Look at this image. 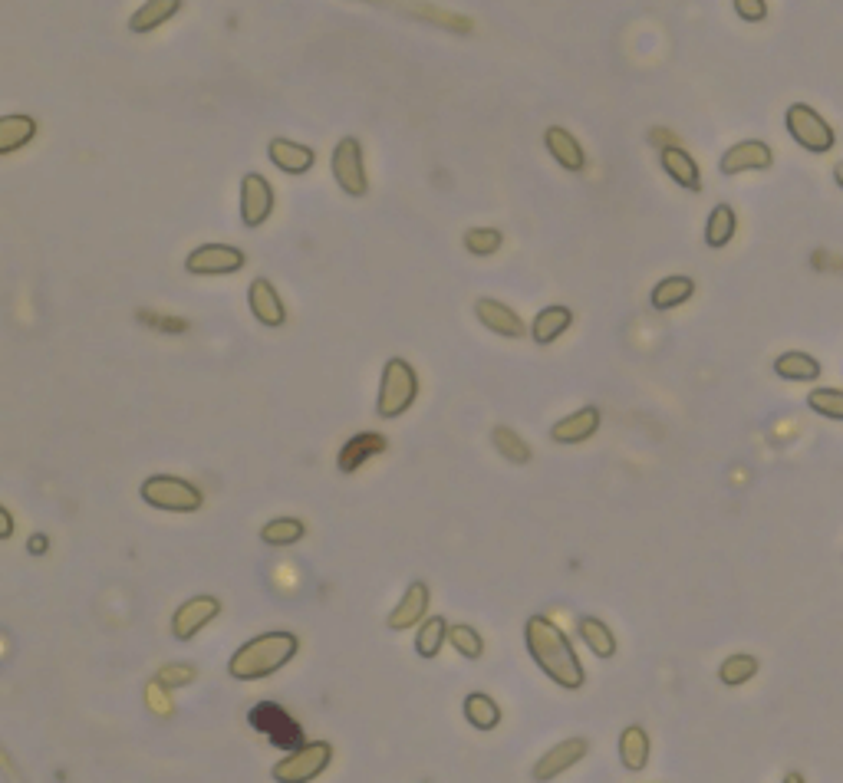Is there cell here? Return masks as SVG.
<instances>
[{
    "mask_svg": "<svg viewBox=\"0 0 843 783\" xmlns=\"http://www.w3.org/2000/svg\"><path fill=\"white\" fill-rule=\"evenodd\" d=\"M784 129H788L797 149L811 155H830L837 145L834 126L814 106H807V102H791L788 112H784Z\"/></svg>",
    "mask_w": 843,
    "mask_h": 783,
    "instance_id": "obj_5",
    "label": "cell"
},
{
    "mask_svg": "<svg viewBox=\"0 0 843 783\" xmlns=\"http://www.w3.org/2000/svg\"><path fill=\"white\" fill-rule=\"evenodd\" d=\"M195 665H185V662H168L162 665L159 672H155V682L165 685V688H185L195 682Z\"/></svg>",
    "mask_w": 843,
    "mask_h": 783,
    "instance_id": "obj_38",
    "label": "cell"
},
{
    "mask_svg": "<svg viewBox=\"0 0 843 783\" xmlns=\"http://www.w3.org/2000/svg\"><path fill=\"white\" fill-rule=\"evenodd\" d=\"M738 20H745V24H761V20H768V0H732Z\"/></svg>",
    "mask_w": 843,
    "mask_h": 783,
    "instance_id": "obj_39",
    "label": "cell"
},
{
    "mask_svg": "<svg viewBox=\"0 0 843 783\" xmlns=\"http://www.w3.org/2000/svg\"><path fill=\"white\" fill-rule=\"evenodd\" d=\"M333 764V744L330 741H307L297 751H290L287 757H280L271 777L277 783H310L317 780L323 770Z\"/></svg>",
    "mask_w": 843,
    "mask_h": 783,
    "instance_id": "obj_6",
    "label": "cell"
},
{
    "mask_svg": "<svg viewBox=\"0 0 843 783\" xmlns=\"http://www.w3.org/2000/svg\"><path fill=\"white\" fill-rule=\"evenodd\" d=\"M274 214V188L261 172H247L241 178V221L244 228H261Z\"/></svg>",
    "mask_w": 843,
    "mask_h": 783,
    "instance_id": "obj_13",
    "label": "cell"
},
{
    "mask_svg": "<svg viewBox=\"0 0 843 783\" xmlns=\"http://www.w3.org/2000/svg\"><path fill=\"white\" fill-rule=\"evenodd\" d=\"M445 642H448V622L442 616L422 619V626L415 629V652L422 658H438Z\"/></svg>",
    "mask_w": 843,
    "mask_h": 783,
    "instance_id": "obj_33",
    "label": "cell"
},
{
    "mask_svg": "<svg viewBox=\"0 0 843 783\" xmlns=\"http://www.w3.org/2000/svg\"><path fill=\"white\" fill-rule=\"evenodd\" d=\"M475 316H478L481 326L491 329V333L501 336V339H524L527 336V323L511 310L508 303H501L494 297L475 300Z\"/></svg>",
    "mask_w": 843,
    "mask_h": 783,
    "instance_id": "obj_16",
    "label": "cell"
},
{
    "mask_svg": "<svg viewBox=\"0 0 843 783\" xmlns=\"http://www.w3.org/2000/svg\"><path fill=\"white\" fill-rule=\"evenodd\" d=\"M735 234H738V214L732 204H715L712 214H708V221H705V244L712 247V251H722V247H728L735 241Z\"/></svg>",
    "mask_w": 843,
    "mask_h": 783,
    "instance_id": "obj_27",
    "label": "cell"
},
{
    "mask_svg": "<svg viewBox=\"0 0 843 783\" xmlns=\"http://www.w3.org/2000/svg\"><path fill=\"white\" fill-rule=\"evenodd\" d=\"M303 533H307V527H303L300 517H274L261 527V540L267 547L280 550V547H294V543H300Z\"/></svg>",
    "mask_w": 843,
    "mask_h": 783,
    "instance_id": "obj_32",
    "label": "cell"
},
{
    "mask_svg": "<svg viewBox=\"0 0 843 783\" xmlns=\"http://www.w3.org/2000/svg\"><path fill=\"white\" fill-rule=\"evenodd\" d=\"M600 422H603L600 408L583 405L577 412L557 418V422L550 425V441H554V445H583V441H590L600 431Z\"/></svg>",
    "mask_w": 843,
    "mask_h": 783,
    "instance_id": "obj_14",
    "label": "cell"
},
{
    "mask_svg": "<svg viewBox=\"0 0 843 783\" xmlns=\"http://www.w3.org/2000/svg\"><path fill=\"white\" fill-rule=\"evenodd\" d=\"M587 751H590V741H587V737H567V741L554 744L550 751H544L541 757H537L531 777H534L537 783L557 780L560 774H567L570 767H577L580 760L587 757Z\"/></svg>",
    "mask_w": 843,
    "mask_h": 783,
    "instance_id": "obj_11",
    "label": "cell"
},
{
    "mask_svg": "<svg viewBox=\"0 0 843 783\" xmlns=\"http://www.w3.org/2000/svg\"><path fill=\"white\" fill-rule=\"evenodd\" d=\"M389 448V441L386 435H379V431H359V435H353L346 445L340 448V458H336V468H340L343 474H356L369 458H376L382 455V451Z\"/></svg>",
    "mask_w": 843,
    "mask_h": 783,
    "instance_id": "obj_20",
    "label": "cell"
},
{
    "mask_svg": "<svg viewBox=\"0 0 843 783\" xmlns=\"http://www.w3.org/2000/svg\"><path fill=\"white\" fill-rule=\"evenodd\" d=\"M165 691H168V688H165V685H159V682H155V678H152V682H149V688H145V701H149L152 714H162V718H168V714H172V708H175L172 701H168V695H165Z\"/></svg>",
    "mask_w": 843,
    "mask_h": 783,
    "instance_id": "obj_40",
    "label": "cell"
},
{
    "mask_svg": "<svg viewBox=\"0 0 843 783\" xmlns=\"http://www.w3.org/2000/svg\"><path fill=\"white\" fill-rule=\"evenodd\" d=\"M462 711H465V721L471 724L475 731H494L501 724V705L494 701L485 691H471L462 701Z\"/></svg>",
    "mask_w": 843,
    "mask_h": 783,
    "instance_id": "obj_29",
    "label": "cell"
},
{
    "mask_svg": "<svg viewBox=\"0 0 843 783\" xmlns=\"http://www.w3.org/2000/svg\"><path fill=\"white\" fill-rule=\"evenodd\" d=\"M491 441H494V448H498V455L504 461H511V464H527V461H531V445H527V441L517 435L514 428L498 425V428L491 431Z\"/></svg>",
    "mask_w": 843,
    "mask_h": 783,
    "instance_id": "obj_35",
    "label": "cell"
},
{
    "mask_svg": "<svg viewBox=\"0 0 843 783\" xmlns=\"http://www.w3.org/2000/svg\"><path fill=\"white\" fill-rule=\"evenodd\" d=\"M139 497L149 507L168 510V514H195V510L205 507L201 487H195L185 478H175V474H152V478H145L139 487Z\"/></svg>",
    "mask_w": 843,
    "mask_h": 783,
    "instance_id": "obj_4",
    "label": "cell"
},
{
    "mask_svg": "<svg viewBox=\"0 0 843 783\" xmlns=\"http://www.w3.org/2000/svg\"><path fill=\"white\" fill-rule=\"evenodd\" d=\"M43 547H47V537H43V533H40V537H33V540H30V553H33V556L47 553V550H43Z\"/></svg>",
    "mask_w": 843,
    "mask_h": 783,
    "instance_id": "obj_43",
    "label": "cell"
},
{
    "mask_svg": "<svg viewBox=\"0 0 843 783\" xmlns=\"http://www.w3.org/2000/svg\"><path fill=\"white\" fill-rule=\"evenodd\" d=\"M37 139V119L14 112V116H0V155H14Z\"/></svg>",
    "mask_w": 843,
    "mask_h": 783,
    "instance_id": "obj_25",
    "label": "cell"
},
{
    "mask_svg": "<svg viewBox=\"0 0 843 783\" xmlns=\"http://www.w3.org/2000/svg\"><path fill=\"white\" fill-rule=\"evenodd\" d=\"M807 408L814 415L827 418V422H843V389H830V385H814L807 392Z\"/></svg>",
    "mask_w": 843,
    "mask_h": 783,
    "instance_id": "obj_34",
    "label": "cell"
},
{
    "mask_svg": "<svg viewBox=\"0 0 843 783\" xmlns=\"http://www.w3.org/2000/svg\"><path fill=\"white\" fill-rule=\"evenodd\" d=\"M300 649V639L294 632H264L254 635L251 642H244L238 652L228 658V675L234 682H261L271 678L284 665L294 662V655Z\"/></svg>",
    "mask_w": 843,
    "mask_h": 783,
    "instance_id": "obj_2",
    "label": "cell"
},
{
    "mask_svg": "<svg viewBox=\"0 0 843 783\" xmlns=\"http://www.w3.org/2000/svg\"><path fill=\"white\" fill-rule=\"evenodd\" d=\"M524 645L534 665L554 682L557 688L580 691L587 685V672L580 665V655L573 652L567 632L547 616H531L524 622Z\"/></svg>",
    "mask_w": 843,
    "mask_h": 783,
    "instance_id": "obj_1",
    "label": "cell"
},
{
    "mask_svg": "<svg viewBox=\"0 0 843 783\" xmlns=\"http://www.w3.org/2000/svg\"><path fill=\"white\" fill-rule=\"evenodd\" d=\"M218 612H221V599L218 596H191V599H185V603L175 609L172 635H175L178 642L195 639L201 629L211 626V622L218 619Z\"/></svg>",
    "mask_w": 843,
    "mask_h": 783,
    "instance_id": "obj_12",
    "label": "cell"
},
{
    "mask_svg": "<svg viewBox=\"0 0 843 783\" xmlns=\"http://www.w3.org/2000/svg\"><path fill=\"white\" fill-rule=\"evenodd\" d=\"M695 297V280L685 277V274H672V277H662L653 293H649V306H653L656 313H669L676 310V306L689 303Z\"/></svg>",
    "mask_w": 843,
    "mask_h": 783,
    "instance_id": "obj_24",
    "label": "cell"
},
{
    "mask_svg": "<svg viewBox=\"0 0 843 783\" xmlns=\"http://www.w3.org/2000/svg\"><path fill=\"white\" fill-rule=\"evenodd\" d=\"M10 537H14V514H10V507H0V540Z\"/></svg>",
    "mask_w": 843,
    "mask_h": 783,
    "instance_id": "obj_42",
    "label": "cell"
},
{
    "mask_svg": "<svg viewBox=\"0 0 843 783\" xmlns=\"http://www.w3.org/2000/svg\"><path fill=\"white\" fill-rule=\"evenodd\" d=\"M781 783H807V780H804L801 770H788V774H784V780H781Z\"/></svg>",
    "mask_w": 843,
    "mask_h": 783,
    "instance_id": "obj_44",
    "label": "cell"
},
{
    "mask_svg": "<svg viewBox=\"0 0 843 783\" xmlns=\"http://www.w3.org/2000/svg\"><path fill=\"white\" fill-rule=\"evenodd\" d=\"M429 583H422V580H415L409 583V589L402 593V599L396 603V609L389 612V619H386V626L392 632H406V629H415V626H422V619H425V609H429Z\"/></svg>",
    "mask_w": 843,
    "mask_h": 783,
    "instance_id": "obj_17",
    "label": "cell"
},
{
    "mask_svg": "<svg viewBox=\"0 0 843 783\" xmlns=\"http://www.w3.org/2000/svg\"><path fill=\"white\" fill-rule=\"evenodd\" d=\"M142 320H145V323H152V326H162V329H175V333H185V329H188V323H185V320H168V316H159V320H155V316L142 313Z\"/></svg>",
    "mask_w": 843,
    "mask_h": 783,
    "instance_id": "obj_41",
    "label": "cell"
},
{
    "mask_svg": "<svg viewBox=\"0 0 843 783\" xmlns=\"http://www.w3.org/2000/svg\"><path fill=\"white\" fill-rule=\"evenodd\" d=\"M758 655H751V652H735V655H728L722 665H718V682H722L725 688H741V685H748L751 678L758 675Z\"/></svg>",
    "mask_w": 843,
    "mask_h": 783,
    "instance_id": "obj_31",
    "label": "cell"
},
{
    "mask_svg": "<svg viewBox=\"0 0 843 783\" xmlns=\"http://www.w3.org/2000/svg\"><path fill=\"white\" fill-rule=\"evenodd\" d=\"M834 181L843 188V162H837V165H834Z\"/></svg>",
    "mask_w": 843,
    "mask_h": 783,
    "instance_id": "obj_45",
    "label": "cell"
},
{
    "mask_svg": "<svg viewBox=\"0 0 843 783\" xmlns=\"http://www.w3.org/2000/svg\"><path fill=\"white\" fill-rule=\"evenodd\" d=\"M544 149L554 155V162L564 168V172H583V168H587V152H583L580 139L564 126L544 129Z\"/></svg>",
    "mask_w": 843,
    "mask_h": 783,
    "instance_id": "obj_19",
    "label": "cell"
},
{
    "mask_svg": "<svg viewBox=\"0 0 843 783\" xmlns=\"http://www.w3.org/2000/svg\"><path fill=\"white\" fill-rule=\"evenodd\" d=\"M247 264L241 247L234 244H201L185 257V270L191 277H228Z\"/></svg>",
    "mask_w": 843,
    "mask_h": 783,
    "instance_id": "obj_8",
    "label": "cell"
},
{
    "mask_svg": "<svg viewBox=\"0 0 843 783\" xmlns=\"http://www.w3.org/2000/svg\"><path fill=\"white\" fill-rule=\"evenodd\" d=\"M247 306H251L254 320L267 326V329H277L287 323V306L280 300L277 287L267 277H254L251 287H247Z\"/></svg>",
    "mask_w": 843,
    "mask_h": 783,
    "instance_id": "obj_15",
    "label": "cell"
},
{
    "mask_svg": "<svg viewBox=\"0 0 843 783\" xmlns=\"http://www.w3.org/2000/svg\"><path fill=\"white\" fill-rule=\"evenodd\" d=\"M573 326V310L564 303H550L544 306L541 313L534 316V323H531V339L537 346H550L554 339H560L567 333V329Z\"/></svg>",
    "mask_w": 843,
    "mask_h": 783,
    "instance_id": "obj_23",
    "label": "cell"
},
{
    "mask_svg": "<svg viewBox=\"0 0 843 783\" xmlns=\"http://www.w3.org/2000/svg\"><path fill=\"white\" fill-rule=\"evenodd\" d=\"M504 247V234L498 228H471L465 231V251L475 257H494Z\"/></svg>",
    "mask_w": 843,
    "mask_h": 783,
    "instance_id": "obj_37",
    "label": "cell"
},
{
    "mask_svg": "<svg viewBox=\"0 0 843 783\" xmlns=\"http://www.w3.org/2000/svg\"><path fill=\"white\" fill-rule=\"evenodd\" d=\"M251 724H254L257 731H264L267 737H271V744L287 747V751H297L300 744H307V741H303L300 724L290 718V714L280 705H274V701H261V705H254Z\"/></svg>",
    "mask_w": 843,
    "mask_h": 783,
    "instance_id": "obj_9",
    "label": "cell"
},
{
    "mask_svg": "<svg viewBox=\"0 0 843 783\" xmlns=\"http://www.w3.org/2000/svg\"><path fill=\"white\" fill-rule=\"evenodd\" d=\"M448 642H452V649L471 658V662H478L481 655H485V639L478 635L475 626H468V622H458V626H448Z\"/></svg>",
    "mask_w": 843,
    "mask_h": 783,
    "instance_id": "obj_36",
    "label": "cell"
},
{
    "mask_svg": "<svg viewBox=\"0 0 843 783\" xmlns=\"http://www.w3.org/2000/svg\"><path fill=\"white\" fill-rule=\"evenodd\" d=\"M659 165L679 188L685 191H702V172L699 162L682 149V145H662L659 149Z\"/></svg>",
    "mask_w": 843,
    "mask_h": 783,
    "instance_id": "obj_21",
    "label": "cell"
},
{
    "mask_svg": "<svg viewBox=\"0 0 843 783\" xmlns=\"http://www.w3.org/2000/svg\"><path fill=\"white\" fill-rule=\"evenodd\" d=\"M577 629H580V639L587 642V649L597 655V658H613V655H616V635H613V629L606 626L603 619H597V616H580V619H577Z\"/></svg>",
    "mask_w": 843,
    "mask_h": 783,
    "instance_id": "obj_30",
    "label": "cell"
},
{
    "mask_svg": "<svg viewBox=\"0 0 843 783\" xmlns=\"http://www.w3.org/2000/svg\"><path fill=\"white\" fill-rule=\"evenodd\" d=\"M185 0H145V4L129 17V30L132 33H152L162 24H168L178 10H182Z\"/></svg>",
    "mask_w": 843,
    "mask_h": 783,
    "instance_id": "obj_28",
    "label": "cell"
},
{
    "mask_svg": "<svg viewBox=\"0 0 843 783\" xmlns=\"http://www.w3.org/2000/svg\"><path fill=\"white\" fill-rule=\"evenodd\" d=\"M267 158H271V165L277 168V172H284V175H307L313 162H317V152L310 149V145H300L294 139H284V135H277V139H271V145H267Z\"/></svg>",
    "mask_w": 843,
    "mask_h": 783,
    "instance_id": "obj_18",
    "label": "cell"
},
{
    "mask_svg": "<svg viewBox=\"0 0 843 783\" xmlns=\"http://www.w3.org/2000/svg\"><path fill=\"white\" fill-rule=\"evenodd\" d=\"M330 168H333V181H336V185H340L343 195H350V198H363L366 191H369V175H366L363 142H359L356 135H343V139L333 145Z\"/></svg>",
    "mask_w": 843,
    "mask_h": 783,
    "instance_id": "obj_7",
    "label": "cell"
},
{
    "mask_svg": "<svg viewBox=\"0 0 843 783\" xmlns=\"http://www.w3.org/2000/svg\"><path fill=\"white\" fill-rule=\"evenodd\" d=\"M419 399V372L409 359L392 356L382 366L379 395H376V415L379 418H402Z\"/></svg>",
    "mask_w": 843,
    "mask_h": 783,
    "instance_id": "obj_3",
    "label": "cell"
},
{
    "mask_svg": "<svg viewBox=\"0 0 843 783\" xmlns=\"http://www.w3.org/2000/svg\"><path fill=\"white\" fill-rule=\"evenodd\" d=\"M774 376L784 379V382H817L824 376V366H820V359L804 353V349H788V353H781L774 359Z\"/></svg>",
    "mask_w": 843,
    "mask_h": 783,
    "instance_id": "obj_22",
    "label": "cell"
},
{
    "mask_svg": "<svg viewBox=\"0 0 843 783\" xmlns=\"http://www.w3.org/2000/svg\"><path fill=\"white\" fill-rule=\"evenodd\" d=\"M771 165H774V149L764 139H741L718 158V172L725 178H735L745 172H768Z\"/></svg>",
    "mask_w": 843,
    "mask_h": 783,
    "instance_id": "obj_10",
    "label": "cell"
},
{
    "mask_svg": "<svg viewBox=\"0 0 843 783\" xmlns=\"http://www.w3.org/2000/svg\"><path fill=\"white\" fill-rule=\"evenodd\" d=\"M649 751H653V744H649L643 724H626L620 731V764L639 774V770L649 767Z\"/></svg>",
    "mask_w": 843,
    "mask_h": 783,
    "instance_id": "obj_26",
    "label": "cell"
}]
</instances>
